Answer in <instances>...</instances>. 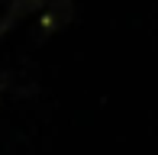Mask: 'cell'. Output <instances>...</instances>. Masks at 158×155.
Segmentation results:
<instances>
[{
    "instance_id": "2",
    "label": "cell",
    "mask_w": 158,
    "mask_h": 155,
    "mask_svg": "<svg viewBox=\"0 0 158 155\" xmlns=\"http://www.w3.org/2000/svg\"><path fill=\"white\" fill-rule=\"evenodd\" d=\"M71 19V3L68 0H48L45 3V19H42V29L52 32V29H61V23Z\"/></svg>"
},
{
    "instance_id": "1",
    "label": "cell",
    "mask_w": 158,
    "mask_h": 155,
    "mask_svg": "<svg viewBox=\"0 0 158 155\" xmlns=\"http://www.w3.org/2000/svg\"><path fill=\"white\" fill-rule=\"evenodd\" d=\"M48 0H10V10H6V16L0 19V36L3 32H10L13 26L19 23V19H26L29 13H35V10H42Z\"/></svg>"
}]
</instances>
